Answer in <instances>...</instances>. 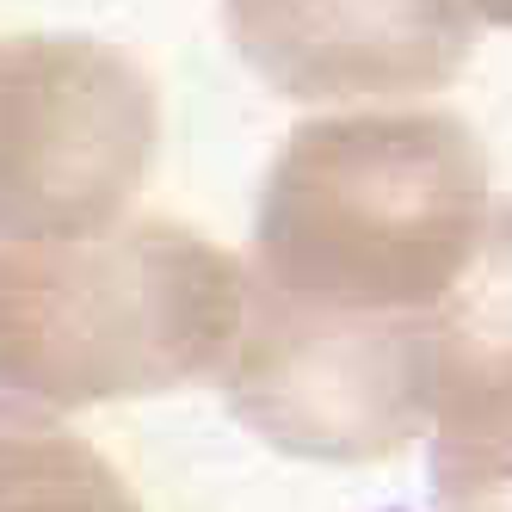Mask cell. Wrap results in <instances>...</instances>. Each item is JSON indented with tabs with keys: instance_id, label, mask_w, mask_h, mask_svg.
Returning <instances> with one entry per match:
<instances>
[{
	"instance_id": "obj_1",
	"label": "cell",
	"mask_w": 512,
	"mask_h": 512,
	"mask_svg": "<svg viewBox=\"0 0 512 512\" xmlns=\"http://www.w3.org/2000/svg\"><path fill=\"white\" fill-rule=\"evenodd\" d=\"M488 216V161L463 118H309L266 173L247 290L340 315L426 321L469 272Z\"/></svg>"
},
{
	"instance_id": "obj_2",
	"label": "cell",
	"mask_w": 512,
	"mask_h": 512,
	"mask_svg": "<svg viewBox=\"0 0 512 512\" xmlns=\"http://www.w3.org/2000/svg\"><path fill=\"white\" fill-rule=\"evenodd\" d=\"M247 272L210 235L136 216L93 235H0V426L223 371Z\"/></svg>"
},
{
	"instance_id": "obj_3",
	"label": "cell",
	"mask_w": 512,
	"mask_h": 512,
	"mask_svg": "<svg viewBox=\"0 0 512 512\" xmlns=\"http://www.w3.org/2000/svg\"><path fill=\"white\" fill-rule=\"evenodd\" d=\"M229 414L272 451L315 463H377L432 432L438 315H340L247 290L223 358Z\"/></svg>"
},
{
	"instance_id": "obj_4",
	"label": "cell",
	"mask_w": 512,
	"mask_h": 512,
	"mask_svg": "<svg viewBox=\"0 0 512 512\" xmlns=\"http://www.w3.org/2000/svg\"><path fill=\"white\" fill-rule=\"evenodd\" d=\"M155 87L112 44L0 38V235L112 229L155 161Z\"/></svg>"
},
{
	"instance_id": "obj_5",
	"label": "cell",
	"mask_w": 512,
	"mask_h": 512,
	"mask_svg": "<svg viewBox=\"0 0 512 512\" xmlns=\"http://www.w3.org/2000/svg\"><path fill=\"white\" fill-rule=\"evenodd\" d=\"M223 25L284 99L438 93L475 44L463 0H223Z\"/></svg>"
},
{
	"instance_id": "obj_6",
	"label": "cell",
	"mask_w": 512,
	"mask_h": 512,
	"mask_svg": "<svg viewBox=\"0 0 512 512\" xmlns=\"http://www.w3.org/2000/svg\"><path fill=\"white\" fill-rule=\"evenodd\" d=\"M426 469L438 512H512V364L438 383Z\"/></svg>"
},
{
	"instance_id": "obj_7",
	"label": "cell",
	"mask_w": 512,
	"mask_h": 512,
	"mask_svg": "<svg viewBox=\"0 0 512 512\" xmlns=\"http://www.w3.org/2000/svg\"><path fill=\"white\" fill-rule=\"evenodd\" d=\"M0 512H142V500L81 438L0 426Z\"/></svg>"
},
{
	"instance_id": "obj_8",
	"label": "cell",
	"mask_w": 512,
	"mask_h": 512,
	"mask_svg": "<svg viewBox=\"0 0 512 512\" xmlns=\"http://www.w3.org/2000/svg\"><path fill=\"white\" fill-rule=\"evenodd\" d=\"M463 7H469L475 19H488V25H506V31H512V0H463Z\"/></svg>"
}]
</instances>
